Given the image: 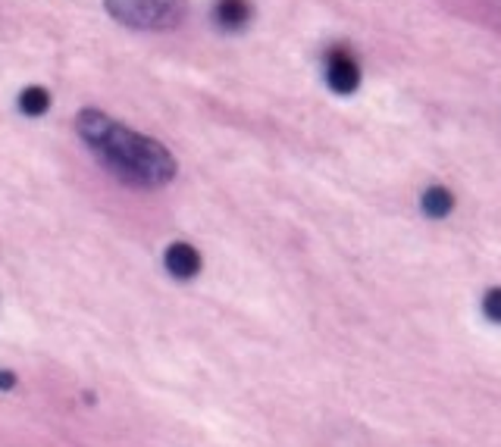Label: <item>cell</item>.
<instances>
[{"instance_id": "9", "label": "cell", "mask_w": 501, "mask_h": 447, "mask_svg": "<svg viewBox=\"0 0 501 447\" xmlns=\"http://www.w3.org/2000/svg\"><path fill=\"white\" fill-rule=\"evenodd\" d=\"M13 385H16V376L6 372V370H0V391H10Z\"/></svg>"}, {"instance_id": "7", "label": "cell", "mask_w": 501, "mask_h": 447, "mask_svg": "<svg viewBox=\"0 0 501 447\" xmlns=\"http://www.w3.org/2000/svg\"><path fill=\"white\" fill-rule=\"evenodd\" d=\"M50 107V94L44 88H38V85H32V88H25L23 94H19V110H23L25 116H44Z\"/></svg>"}, {"instance_id": "8", "label": "cell", "mask_w": 501, "mask_h": 447, "mask_svg": "<svg viewBox=\"0 0 501 447\" xmlns=\"http://www.w3.org/2000/svg\"><path fill=\"white\" fill-rule=\"evenodd\" d=\"M483 310H486V317H489L492 322H501V288H492V291L486 294Z\"/></svg>"}, {"instance_id": "6", "label": "cell", "mask_w": 501, "mask_h": 447, "mask_svg": "<svg viewBox=\"0 0 501 447\" xmlns=\"http://www.w3.org/2000/svg\"><path fill=\"white\" fill-rule=\"evenodd\" d=\"M420 203H424L426 216H433V219H445V216L454 210V194L442 185H433V188H426L424 192V201Z\"/></svg>"}, {"instance_id": "3", "label": "cell", "mask_w": 501, "mask_h": 447, "mask_svg": "<svg viewBox=\"0 0 501 447\" xmlns=\"http://www.w3.org/2000/svg\"><path fill=\"white\" fill-rule=\"evenodd\" d=\"M326 82L335 94H354L360 85V63L348 48H332L326 54Z\"/></svg>"}, {"instance_id": "4", "label": "cell", "mask_w": 501, "mask_h": 447, "mask_svg": "<svg viewBox=\"0 0 501 447\" xmlns=\"http://www.w3.org/2000/svg\"><path fill=\"white\" fill-rule=\"evenodd\" d=\"M254 19L250 0H216L214 4V22L223 31H241Z\"/></svg>"}, {"instance_id": "2", "label": "cell", "mask_w": 501, "mask_h": 447, "mask_svg": "<svg viewBox=\"0 0 501 447\" xmlns=\"http://www.w3.org/2000/svg\"><path fill=\"white\" fill-rule=\"evenodd\" d=\"M116 22L141 31H169L186 19V0H104Z\"/></svg>"}, {"instance_id": "1", "label": "cell", "mask_w": 501, "mask_h": 447, "mask_svg": "<svg viewBox=\"0 0 501 447\" xmlns=\"http://www.w3.org/2000/svg\"><path fill=\"white\" fill-rule=\"evenodd\" d=\"M76 131L97 160L129 185L157 188L176 179V156L160 141L120 126L101 110H82L76 116Z\"/></svg>"}, {"instance_id": "5", "label": "cell", "mask_w": 501, "mask_h": 447, "mask_svg": "<svg viewBox=\"0 0 501 447\" xmlns=\"http://www.w3.org/2000/svg\"><path fill=\"white\" fill-rule=\"evenodd\" d=\"M163 263H167V269L176 275V279H195V275L201 273V254H197L191 245H186V241L169 245Z\"/></svg>"}]
</instances>
